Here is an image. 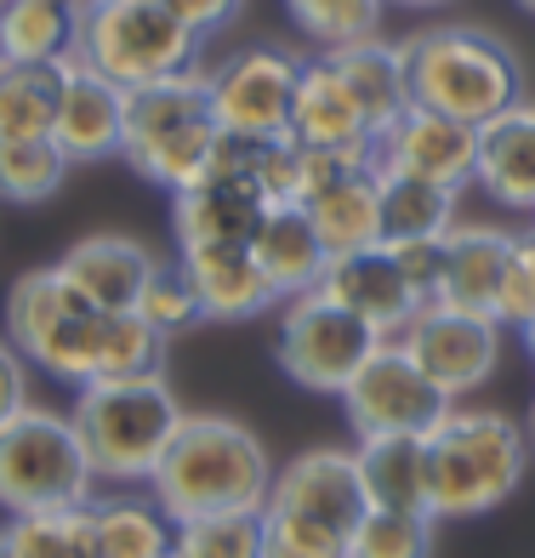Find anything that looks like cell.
<instances>
[{"label":"cell","instance_id":"cell-39","mask_svg":"<svg viewBox=\"0 0 535 558\" xmlns=\"http://www.w3.org/2000/svg\"><path fill=\"white\" fill-rule=\"evenodd\" d=\"M393 251V263L404 268V279H411V291L422 302L439 296V279H445V240H399L388 245Z\"/></svg>","mask_w":535,"mask_h":558},{"label":"cell","instance_id":"cell-47","mask_svg":"<svg viewBox=\"0 0 535 558\" xmlns=\"http://www.w3.org/2000/svg\"><path fill=\"white\" fill-rule=\"evenodd\" d=\"M519 7H524V12H535V0H519Z\"/></svg>","mask_w":535,"mask_h":558},{"label":"cell","instance_id":"cell-1","mask_svg":"<svg viewBox=\"0 0 535 558\" xmlns=\"http://www.w3.org/2000/svg\"><path fill=\"white\" fill-rule=\"evenodd\" d=\"M268 485H273L268 445L245 422L183 416L155 478H148V496L183 524V519H211V513H263Z\"/></svg>","mask_w":535,"mask_h":558},{"label":"cell","instance_id":"cell-24","mask_svg":"<svg viewBox=\"0 0 535 558\" xmlns=\"http://www.w3.org/2000/svg\"><path fill=\"white\" fill-rule=\"evenodd\" d=\"M302 211L314 217V228H319V240H325L330 257L381 245V171H376V160L319 183L308 199H302Z\"/></svg>","mask_w":535,"mask_h":558},{"label":"cell","instance_id":"cell-3","mask_svg":"<svg viewBox=\"0 0 535 558\" xmlns=\"http://www.w3.org/2000/svg\"><path fill=\"white\" fill-rule=\"evenodd\" d=\"M530 434L484 404H450L427 434V513L433 519H484L524 485Z\"/></svg>","mask_w":535,"mask_h":558},{"label":"cell","instance_id":"cell-18","mask_svg":"<svg viewBox=\"0 0 535 558\" xmlns=\"http://www.w3.org/2000/svg\"><path fill=\"white\" fill-rule=\"evenodd\" d=\"M155 268L160 257L132 234H86L58 257V274L104 314H132Z\"/></svg>","mask_w":535,"mask_h":558},{"label":"cell","instance_id":"cell-12","mask_svg":"<svg viewBox=\"0 0 535 558\" xmlns=\"http://www.w3.org/2000/svg\"><path fill=\"white\" fill-rule=\"evenodd\" d=\"M393 342L445 399H473L501 365V325L490 314L450 308V302H422Z\"/></svg>","mask_w":535,"mask_h":558},{"label":"cell","instance_id":"cell-35","mask_svg":"<svg viewBox=\"0 0 535 558\" xmlns=\"http://www.w3.org/2000/svg\"><path fill=\"white\" fill-rule=\"evenodd\" d=\"M433 536H439V519L433 513L365 507V519L348 542V558H433Z\"/></svg>","mask_w":535,"mask_h":558},{"label":"cell","instance_id":"cell-19","mask_svg":"<svg viewBox=\"0 0 535 558\" xmlns=\"http://www.w3.org/2000/svg\"><path fill=\"white\" fill-rule=\"evenodd\" d=\"M177 263H183L199 296V314L217 325H240L279 308V291L263 274V263L251 257V245H194V251H177Z\"/></svg>","mask_w":535,"mask_h":558},{"label":"cell","instance_id":"cell-5","mask_svg":"<svg viewBox=\"0 0 535 558\" xmlns=\"http://www.w3.org/2000/svg\"><path fill=\"white\" fill-rule=\"evenodd\" d=\"M183 399L166 376H132V383H86L74 388L69 422L81 434L97 485L137 490L155 478L166 445L183 427Z\"/></svg>","mask_w":535,"mask_h":558},{"label":"cell","instance_id":"cell-40","mask_svg":"<svg viewBox=\"0 0 535 558\" xmlns=\"http://www.w3.org/2000/svg\"><path fill=\"white\" fill-rule=\"evenodd\" d=\"M160 7L177 17V23H189V29L206 40V35H217V29H228V23L240 17V7L245 0H160Z\"/></svg>","mask_w":535,"mask_h":558},{"label":"cell","instance_id":"cell-29","mask_svg":"<svg viewBox=\"0 0 535 558\" xmlns=\"http://www.w3.org/2000/svg\"><path fill=\"white\" fill-rule=\"evenodd\" d=\"M455 206H462V189L427 183V177L381 171V245L445 240L455 228Z\"/></svg>","mask_w":535,"mask_h":558},{"label":"cell","instance_id":"cell-42","mask_svg":"<svg viewBox=\"0 0 535 558\" xmlns=\"http://www.w3.org/2000/svg\"><path fill=\"white\" fill-rule=\"evenodd\" d=\"M513 257H519V268L530 274V286H535V217H530L524 228H513Z\"/></svg>","mask_w":535,"mask_h":558},{"label":"cell","instance_id":"cell-7","mask_svg":"<svg viewBox=\"0 0 535 558\" xmlns=\"http://www.w3.org/2000/svg\"><path fill=\"white\" fill-rule=\"evenodd\" d=\"M104 325H109V314L92 308L58 274V263L17 274L7 291V342L29 360V371H46L52 383H69V388L97 383Z\"/></svg>","mask_w":535,"mask_h":558},{"label":"cell","instance_id":"cell-41","mask_svg":"<svg viewBox=\"0 0 535 558\" xmlns=\"http://www.w3.org/2000/svg\"><path fill=\"white\" fill-rule=\"evenodd\" d=\"M23 404H35L29 399V360H23L7 337H0V427H7Z\"/></svg>","mask_w":535,"mask_h":558},{"label":"cell","instance_id":"cell-43","mask_svg":"<svg viewBox=\"0 0 535 558\" xmlns=\"http://www.w3.org/2000/svg\"><path fill=\"white\" fill-rule=\"evenodd\" d=\"M388 7H411V12H433V7H450V0H388Z\"/></svg>","mask_w":535,"mask_h":558},{"label":"cell","instance_id":"cell-20","mask_svg":"<svg viewBox=\"0 0 535 558\" xmlns=\"http://www.w3.org/2000/svg\"><path fill=\"white\" fill-rule=\"evenodd\" d=\"M291 143L302 148H342V155H376V132L348 97L342 74L330 69L325 52L302 58L296 104H291Z\"/></svg>","mask_w":535,"mask_h":558},{"label":"cell","instance_id":"cell-31","mask_svg":"<svg viewBox=\"0 0 535 558\" xmlns=\"http://www.w3.org/2000/svg\"><path fill=\"white\" fill-rule=\"evenodd\" d=\"M69 63H0V143L52 137Z\"/></svg>","mask_w":535,"mask_h":558},{"label":"cell","instance_id":"cell-26","mask_svg":"<svg viewBox=\"0 0 535 558\" xmlns=\"http://www.w3.org/2000/svg\"><path fill=\"white\" fill-rule=\"evenodd\" d=\"M86 0H0V58L7 63H74Z\"/></svg>","mask_w":535,"mask_h":558},{"label":"cell","instance_id":"cell-8","mask_svg":"<svg viewBox=\"0 0 535 558\" xmlns=\"http://www.w3.org/2000/svg\"><path fill=\"white\" fill-rule=\"evenodd\" d=\"M92 496L97 473L69 411L23 404L0 427V513H58V507H86Z\"/></svg>","mask_w":535,"mask_h":558},{"label":"cell","instance_id":"cell-32","mask_svg":"<svg viewBox=\"0 0 535 558\" xmlns=\"http://www.w3.org/2000/svg\"><path fill=\"white\" fill-rule=\"evenodd\" d=\"M12 558H97L92 536V501L86 507H58V513H17L0 524Z\"/></svg>","mask_w":535,"mask_h":558},{"label":"cell","instance_id":"cell-23","mask_svg":"<svg viewBox=\"0 0 535 558\" xmlns=\"http://www.w3.org/2000/svg\"><path fill=\"white\" fill-rule=\"evenodd\" d=\"M325 58H330V69L342 74L348 97L360 104V114L370 120L376 137L388 132L404 109H411V74H404V46H399V40L365 35V40L330 46Z\"/></svg>","mask_w":535,"mask_h":558},{"label":"cell","instance_id":"cell-16","mask_svg":"<svg viewBox=\"0 0 535 558\" xmlns=\"http://www.w3.org/2000/svg\"><path fill=\"white\" fill-rule=\"evenodd\" d=\"M263 211H268V199L257 189L211 166L206 177H194L189 189L171 194L177 251H194V245H251Z\"/></svg>","mask_w":535,"mask_h":558},{"label":"cell","instance_id":"cell-14","mask_svg":"<svg viewBox=\"0 0 535 558\" xmlns=\"http://www.w3.org/2000/svg\"><path fill=\"white\" fill-rule=\"evenodd\" d=\"M473 166H478V125L433 114L422 104H411L388 132L376 137V171H399V177H427V183H445V189H467Z\"/></svg>","mask_w":535,"mask_h":558},{"label":"cell","instance_id":"cell-27","mask_svg":"<svg viewBox=\"0 0 535 558\" xmlns=\"http://www.w3.org/2000/svg\"><path fill=\"white\" fill-rule=\"evenodd\" d=\"M92 536H97V558H171L177 519L148 496V485L97 490L92 496Z\"/></svg>","mask_w":535,"mask_h":558},{"label":"cell","instance_id":"cell-2","mask_svg":"<svg viewBox=\"0 0 535 558\" xmlns=\"http://www.w3.org/2000/svg\"><path fill=\"white\" fill-rule=\"evenodd\" d=\"M404 74H411V104L462 125H490L496 114L530 97L524 58L478 23H433V29L411 35Z\"/></svg>","mask_w":535,"mask_h":558},{"label":"cell","instance_id":"cell-46","mask_svg":"<svg viewBox=\"0 0 535 558\" xmlns=\"http://www.w3.org/2000/svg\"><path fill=\"white\" fill-rule=\"evenodd\" d=\"M0 558H12V547H7V536H0Z\"/></svg>","mask_w":535,"mask_h":558},{"label":"cell","instance_id":"cell-30","mask_svg":"<svg viewBox=\"0 0 535 558\" xmlns=\"http://www.w3.org/2000/svg\"><path fill=\"white\" fill-rule=\"evenodd\" d=\"M217 171L240 177V183H251L268 206H296V189H302V148L291 137H234L222 132L217 155H211ZM206 166V171H211Z\"/></svg>","mask_w":535,"mask_h":558},{"label":"cell","instance_id":"cell-44","mask_svg":"<svg viewBox=\"0 0 535 558\" xmlns=\"http://www.w3.org/2000/svg\"><path fill=\"white\" fill-rule=\"evenodd\" d=\"M519 337H524V348H530V360H535V319L524 325V331H519Z\"/></svg>","mask_w":535,"mask_h":558},{"label":"cell","instance_id":"cell-9","mask_svg":"<svg viewBox=\"0 0 535 558\" xmlns=\"http://www.w3.org/2000/svg\"><path fill=\"white\" fill-rule=\"evenodd\" d=\"M199 52H206V40L189 23H177L160 0H104V7H86L81 63L97 69L104 81H114L120 92L194 74Z\"/></svg>","mask_w":535,"mask_h":558},{"label":"cell","instance_id":"cell-34","mask_svg":"<svg viewBox=\"0 0 535 558\" xmlns=\"http://www.w3.org/2000/svg\"><path fill=\"white\" fill-rule=\"evenodd\" d=\"M132 376H166V337L137 308L109 314L104 360H97V383H132Z\"/></svg>","mask_w":535,"mask_h":558},{"label":"cell","instance_id":"cell-37","mask_svg":"<svg viewBox=\"0 0 535 558\" xmlns=\"http://www.w3.org/2000/svg\"><path fill=\"white\" fill-rule=\"evenodd\" d=\"M285 12H291V23L302 35H314L319 52H330V46L381 35L388 0H285Z\"/></svg>","mask_w":535,"mask_h":558},{"label":"cell","instance_id":"cell-45","mask_svg":"<svg viewBox=\"0 0 535 558\" xmlns=\"http://www.w3.org/2000/svg\"><path fill=\"white\" fill-rule=\"evenodd\" d=\"M524 434H530V445H535V404H530V422H524Z\"/></svg>","mask_w":535,"mask_h":558},{"label":"cell","instance_id":"cell-6","mask_svg":"<svg viewBox=\"0 0 535 558\" xmlns=\"http://www.w3.org/2000/svg\"><path fill=\"white\" fill-rule=\"evenodd\" d=\"M222 143V125L211 114V92H206V69L177 74L160 86H137L125 92V137H120V160L137 177L160 189H189L194 177H206L211 155Z\"/></svg>","mask_w":535,"mask_h":558},{"label":"cell","instance_id":"cell-36","mask_svg":"<svg viewBox=\"0 0 535 558\" xmlns=\"http://www.w3.org/2000/svg\"><path fill=\"white\" fill-rule=\"evenodd\" d=\"M171 558H263V513H211L183 519Z\"/></svg>","mask_w":535,"mask_h":558},{"label":"cell","instance_id":"cell-48","mask_svg":"<svg viewBox=\"0 0 535 558\" xmlns=\"http://www.w3.org/2000/svg\"><path fill=\"white\" fill-rule=\"evenodd\" d=\"M86 7H104V0H86Z\"/></svg>","mask_w":535,"mask_h":558},{"label":"cell","instance_id":"cell-17","mask_svg":"<svg viewBox=\"0 0 535 558\" xmlns=\"http://www.w3.org/2000/svg\"><path fill=\"white\" fill-rule=\"evenodd\" d=\"M120 137H125V92L74 58L52 120V143L63 148L69 166H97L120 155Z\"/></svg>","mask_w":535,"mask_h":558},{"label":"cell","instance_id":"cell-4","mask_svg":"<svg viewBox=\"0 0 535 558\" xmlns=\"http://www.w3.org/2000/svg\"><path fill=\"white\" fill-rule=\"evenodd\" d=\"M365 485L353 450H302L273 468L263 501V558H348L365 519Z\"/></svg>","mask_w":535,"mask_h":558},{"label":"cell","instance_id":"cell-33","mask_svg":"<svg viewBox=\"0 0 535 558\" xmlns=\"http://www.w3.org/2000/svg\"><path fill=\"white\" fill-rule=\"evenodd\" d=\"M69 160L52 137H12L0 143V199L7 206H46L69 183Z\"/></svg>","mask_w":535,"mask_h":558},{"label":"cell","instance_id":"cell-38","mask_svg":"<svg viewBox=\"0 0 535 558\" xmlns=\"http://www.w3.org/2000/svg\"><path fill=\"white\" fill-rule=\"evenodd\" d=\"M137 314L155 325L166 342L183 337V331H194V325H206V314H199V296H194V286H189L183 263H160L155 274H148V286H143V296H137Z\"/></svg>","mask_w":535,"mask_h":558},{"label":"cell","instance_id":"cell-10","mask_svg":"<svg viewBox=\"0 0 535 558\" xmlns=\"http://www.w3.org/2000/svg\"><path fill=\"white\" fill-rule=\"evenodd\" d=\"M381 342H388V337H376L365 319H353L330 296L302 291V296H285V308H279L273 360H279V371H285L296 388L342 399V388L360 376V365L370 360Z\"/></svg>","mask_w":535,"mask_h":558},{"label":"cell","instance_id":"cell-28","mask_svg":"<svg viewBox=\"0 0 535 558\" xmlns=\"http://www.w3.org/2000/svg\"><path fill=\"white\" fill-rule=\"evenodd\" d=\"M360 485L370 507H399V513H427V439L381 434L360 439Z\"/></svg>","mask_w":535,"mask_h":558},{"label":"cell","instance_id":"cell-13","mask_svg":"<svg viewBox=\"0 0 535 558\" xmlns=\"http://www.w3.org/2000/svg\"><path fill=\"white\" fill-rule=\"evenodd\" d=\"M450 404L439 388L422 376V365L404 353L393 337L381 342L370 360L360 365V376L342 388V411L353 422L360 439H381V434H411V439H427L433 427L450 416Z\"/></svg>","mask_w":535,"mask_h":558},{"label":"cell","instance_id":"cell-15","mask_svg":"<svg viewBox=\"0 0 535 558\" xmlns=\"http://www.w3.org/2000/svg\"><path fill=\"white\" fill-rule=\"evenodd\" d=\"M319 296H330L337 308H348L353 319H365L376 337H399L411 314L422 308V296L411 291L404 268L393 263L388 245H365V251H342L325 263Z\"/></svg>","mask_w":535,"mask_h":558},{"label":"cell","instance_id":"cell-49","mask_svg":"<svg viewBox=\"0 0 535 558\" xmlns=\"http://www.w3.org/2000/svg\"><path fill=\"white\" fill-rule=\"evenodd\" d=\"M0 63H7V58H0Z\"/></svg>","mask_w":535,"mask_h":558},{"label":"cell","instance_id":"cell-11","mask_svg":"<svg viewBox=\"0 0 535 558\" xmlns=\"http://www.w3.org/2000/svg\"><path fill=\"white\" fill-rule=\"evenodd\" d=\"M302 58L291 46H245L206 69L211 114L234 137H291V104H296Z\"/></svg>","mask_w":535,"mask_h":558},{"label":"cell","instance_id":"cell-22","mask_svg":"<svg viewBox=\"0 0 535 558\" xmlns=\"http://www.w3.org/2000/svg\"><path fill=\"white\" fill-rule=\"evenodd\" d=\"M513 268V228L496 222H455L445 234V279L433 302L467 314H496V291Z\"/></svg>","mask_w":535,"mask_h":558},{"label":"cell","instance_id":"cell-21","mask_svg":"<svg viewBox=\"0 0 535 558\" xmlns=\"http://www.w3.org/2000/svg\"><path fill=\"white\" fill-rule=\"evenodd\" d=\"M473 183L496 199L501 211L535 217V97L478 125V166Z\"/></svg>","mask_w":535,"mask_h":558},{"label":"cell","instance_id":"cell-25","mask_svg":"<svg viewBox=\"0 0 535 558\" xmlns=\"http://www.w3.org/2000/svg\"><path fill=\"white\" fill-rule=\"evenodd\" d=\"M251 257L263 263L279 302H285V296H302V291H319L330 251H325L314 217L302 206H268L263 222H257V234H251Z\"/></svg>","mask_w":535,"mask_h":558}]
</instances>
